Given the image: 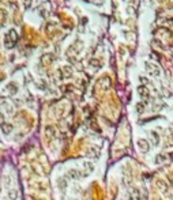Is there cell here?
<instances>
[{
	"label": "cell",
	"mask_w": 173,
	"mask_h": 200,
	"mask_svg": "<svg viewBox=\"0 0 173 200\" xmlns=\"http://www.w3.org/2000/svg\"><path fill=\"white\" fill-rule=\"evenodd\" d=\"M145 67H146V70H147V72H149L150 75H153V76H160V68H158V65H155V64H153V63H146Z\"/></svg>",
	"instance_id": "cell-1"
},
{
	"label": "cell",
	"mask_w": 173,
	"mask_h": 200,
	"mask_svg": "<svg viewBox=\"0 0 173 200\" xmlns=\"http://www.w3.org/2000/svg\"><path fill=\"white\" fill-rule=\"evenodd\" d=\"M82 176H85V173H82L80 170H78V169H71V170H68L67 173V177L68 178H80Z\"/></svg>",
	"instance_id": "cell-2"
},
{
	"label": "cell",
	"mask_w": 173,
	"mask_h": 200,
	"mask_svg": "<svg viewBox=\"0 0 173 200\" xmlns=\"http://www.w3.org/2000/svg\"><path fill=\"white\" fill-rule=\"evenodd\" d=\"M138 147L139 150H141L142 153H147L150 150V144H149V142L146 140V139H139L138 140Z\"/></svg>",
	"instance_id": "cell-3"
},
{
	"label": "cell",
	"mask_w": 173,
	"mask_h": 200,
	"mask_svg": "<svg viewBox=\"0 0 173 200\" xmlns=\"http://www.w3.org/2000/svg\"><path fill=\"white\" fill-rule=\"evenodd\" d=\"M138 93H139V95H141L142 98H149V95H150V93H149V90H147V87L146 86H139L138 87Z\"/></svg>",
	"instance_id": "cell-4"
},
{
	"label": "cell",
	"mask_w": 173,
	"mask_h": 200,
	"mask_svg": "<svg viewBox=\"0 0 173 200\" xmlns=\"http://www.w3.org/2000/svg\"><path fill=\"white\" fill-rule=\"evenodd\" d=\"M55 133H56V131L52 125H48L47 128H45V135H47L48 139H53V137H55Z\"/></svg>",
	"instance_id": "cell-5"
},
{
	"label": "cell",
	"mask_w": 173,
	"mask_h": 200,
	"mask_svg": "<svg viewBox=\"0 0 173 200\" xmlns=\"http://www.w3.org/2000/svg\"><path fill=\"white\" fill-rule=\"evenodd\" d=\"M150 137H151V142H153L154 146L160 144V135H158L155 131H151V132H150Z\"/></svg>",
	"instance_id": "cell-6"
},
{
	"label": "cell",
	"mask_w": 173,
	"mask_h": 200,
	"mask_svg": "<svg viewBox=\"0 0 173 200\" xmlns=\"http://www.w3.org/2000/svg\"><path fill=\"white\" fill-rule=\"evenodd\" d=\"M157 185L160 187V189H161L162 192H168L169 191V187H168V184L164 180H157Z\"/></svg>",
	"instance_id": "cell-7"
},
{
	"label": "cell",
	"mask_w": 173,
	"mask_h": 200,
	"mask_svg": "<svg viewBox=\"0 0 173 200\" xmlns=\"http://www.w3.org/2000/svg\"><path fill=\"white\" fill-rule=\"evenodd\" d=\"M168 159L165 154H158L157 157H155V163H162V162H165Z\"/></svg>",
	"instance_id": "cell-8"
},
{
	"label": "cell",
	"mask_w": 173,
	"mask_h": 200,
	"mask_svg": "<svg viewBox=\"0 0 173 200\" xmlns=\"http://www.w3.org/2000/svg\"><path fill=\"white\" fill-rule=\"evenodd\" d=\"M1 128H3V132L4 133H10L12 131V125H11V124H4V125H1Z\"/></svg>",
	"instance_id": "cell-9"
},
{
	"label": "cell",
	"mask_w": 173,
	"mask_h": 200,
	"mask_svg": "<svg viewBox=\"0 0 173 200\" xmlns=\"http://www.w3.org/2000/svg\"><path fill=\"white\" fill-rule=\"evenodd\" d=\"M85 168H86V173H85V174H87V173L93 172V169H94L91 163H85Z\"/></svg>",
	"instance_id": "cell-10"
},
{
	"label": "cell",
	"mask_w": 173,
	"mask_h": 200,
	"mask_svg": "<svg viewBox=\"0 0 173 200\" xmlns=\"http://www.w3.org/2000/svg\"><path fill=\"white\" fill-rule=\"evenodd\" d=\"M66 184H67V182H66V180H64V178H61V180L59 181V187H60V189H64V188H66Z\"/></svg>",
	"instance_id": "cell-11"
},
{
	"label": "cell",
	"mask_w": 173,
	"mask_h": 200,
	"mask_svg": "<svg viewBox=\"0 0 173 200\" xmlns=\"http://www.w3.org/2000/svg\"><path fill=\"white\" fill-rule=\"evenodd\" d=\"M136 110H138V113H142L143 112V104H138L136 105Z\"/></svg>",
	"instance_id": "cell-12"
},
{
	"label": "cell",
	"mask_w": 173,
	"mask_h": 200,
	"mask_svg": "<svg viewBox=\"0 0 173 200\" xmlns=\"http://www.w3.org/2000/svg\"><path fill=\"white\" fill-rule=\"evenodd\" d=\"M4 124H6V121H4V116L0 113V125H4Z\"/></svg>",
	"instance_id": "cell-13"
},
{
	"label": "cell",
	"mask_w": 173,
	"mask_h": 200,
	"mask_svg": "<svg viewBox=\"0 0 173 200\" xmlns=\"http://www.w3.org/2000/svg\"><path fill=\"white\" fill-rule=\"evenodd\" d=\"M10 196H11V199H14V197L16 196V191H11V192H10Z\"/></svg>",
	"instance_id": "cell-14"
},
{
	"label": "cell",
	"mask_w": 173,
	"mask_h": 200,
	"mask_svg": "<svg viewBox=\"0 0 173 200\" xmlns=\"http://www.w3.org/2000/svg\"><path fill=\"white\" fill-rule=\"evenodd\" d=\"M30 3H32V0H25V6H26V7H29Z\"/></svg>",
	"instance_id": "cell-15"
},
{
	"label": "cell",
	"mask_w": 173,
	"mask_h": 200,
	"mask_svg": "<svg viewBox=\"0 0 173 200\" xmlns=\"http://www.w3.org/2000/svg\"><path fill=\"white\" fill-rule=\"evenodd\" d=\"M128 200H134V199H132V197H131V196H130V197H128Z\"/></svg>",
	"instance_id": "cell-16"
},
{
	"label": "cell",
	"mask_w": 173,
	"mask_h": 200,
	"mask_svg": "<svg viewBox=\"0 0 173 200\" xmlns=\"http://www.w3.org/2000/svg\"><path fill=\"white\" fill-rule=\"evenodd\" d=\"M169 1H170V3H173V0H169Z\"/></svg>",
	"instance_id": "cell-17"
},
{
	"label": "cell",
	"mask_w": 173,
	"mask_h": 200,
	"mask_svg": "<svg viewBox=\"0 0 173 200\" xmlns=\"http://www.w3.org/2000/svg\"><path fill=\"white\" fill-rule=\"evenodd\" d=\"M160 1H162V0H160Z\"/></svg>",
	"instance_id": "cell-18"
}]
</instances>
